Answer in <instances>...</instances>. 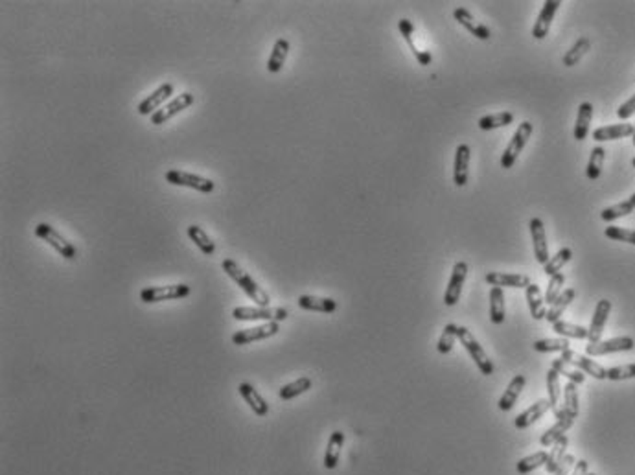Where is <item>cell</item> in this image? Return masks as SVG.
<instances>
[{
    "mask_svg": "<svg viewBox=\"0 0 635 475\" xmlns=\"http://www.w3.org/2000/svg\"><path fill=\"white\" fill-rule=\"evenodd\" d=\"M221 267H223L225 273H227V275H229L230 278L238 284V286H240L241 291L247 295L249 299L253 300V302H256L258 306H264V308L269 306L271 299H269V295H267V291H264V289L260 288L253 276L249 275L247 271L241 269L240 265L236 264L234 260H230V258L223 260Z\"/></svg>",
    "mask_w": 635,
    "mask_h": 475,
    "instance_id": "6da1fadb",
    "label": "cell"
},
{
    "mask_svg": "<svg viewBox=\"0 0 635 475\" xmlns=\"http://www.w3.org/2000/svg\"><path fill=\"white\" fill-rule=\"evenodd\" d=\"M457 335H459L462 346H464L466 350H468V354H470V358L475 361L477 369L481 370V374L482 376L494 374V370H495L494 363H492V359L488 358V354L484 352V348L479 345V341L475 339V335L471 334L470 330L466 328V326H459Z\"/></svg>",
    "mask_w": 635,
    "mask_h": 475,
    "instance_id": "7a4b0ae2",
    "label": "cell"
},
{
    "mask_svg": "<svg viewBox=\"0 0 635 475\" xmlns=\"http://www.w3.org/2000/svg\"><path fill=\"white\" fill-rule=\"evenodd\" d=\"M532 131H534V125L530 122L519 123L518 130L512 135L510 142H508V146H506L505 153H503V157H501V168H503V170H510L512 166L516 165L519 153L523 151L527 142H529V138L532 136Z\"/></svg>",
    "mask_w": 635,
    "mask_h": 475,
    "instance_id": "3957f363",
    "label": "cell"
},
{
    "mask_svg": "<svg viewBox=\"0 0 635 475\" xmlns=\"http://www.w3.org/2000/svg\"><path fill=\"white\" fill-rule=\"evenodd\" d=\"M192 293L188 284H171V286H149L140 291V300L146 304H157L164 300H179Z\"/></svg>",
    "mask_w": 635,
    "mask_h": 475,
    "instance_id": "277c9868",
    "label": "cell"
},
{
    "mask_svg": "<svg viewBox=\"0 0 635 475\" xmlns=\"http://www.w3.org/2000/svg\"><path fill=\"white\" fill-rule=\"evenodd\" d=\"M232 317L236 321H264V323H280L284 319H288V310L286 308H249V306H240L232 310Z\"/></svg>",
    "mask_w": 635,
    "mask_h": 475,
    "instance_id": "5b68a950",
    "label": "cell"
},
{
    "mask_svg": "<svg viewBox=\"0 0 635 475\" xmlns=\"http://www.w3.org/2000/svg\"><path fill=\"white\" fill-rule=\"evenodd\" d=\"M166 181L170 182V184H173V186L192 188V190L201 192V194H212L214 188H216V182L212 181V179H208V177L195 175V173H190V171L183 170L166 171Z\"/></svg>",
    "mask_w": 635,
    "mask_h": 475,
    "instance_id": "8992f818",
    "label": "cell"
},
{
    "mask_svg": "<svg viewBox=\"0 0 635 475\" xmlns=\"http://www.w3.org/2000/svg\"><path fill=\"white\" fill-rule=\"evenodd\" d=\"M36 236L39 240L47 241L48 245L55 249V251L63 256L65 260H76L77 256V249L72 245L71 241L63 238V236L59 234L58 230L53 229L52 225L48 223H39L36 227Z\"/></svg>",
    "mask_w": 635,
    "mask_h": 475,
    "instance_id": "52a82bcc",
    "label": "cell"
},
{
    "mask_svg": "<svg viewBox=\"0 0 635 475\" xmlns=\"http://www.w3.org/2000/svg\"><path fill=\"white\" fill-rule=\"evenodd\" d=\"M194 101H195V98L192 93L179 94V96H175L173 100L168 101L164 107H160L159 111L155 112L153 117H149V120H151L153 125H162V123H166L173 117H177L179 112H183L184 109H188L190 106H194Z\"/></svg>",
    "mask_w": 635,
    "mask_h": 475,
    "instance_id": "ba28073f",
    "label": "cell"
},
{
    "mask_svg": "<svg viewBox=\"0 0 635 475\" xmlns=\"http://www.w3.org/2000/svg\"><path fill=\"white\" fill-rule=\"evenodd\" d=\"M562 359L573 365V367H577L578 370H582L584 374L593 376L595 380H608V369H604L602 365L597 363L589 356H582V354L575 352V350L569 348V350L562 352Z\"/></svg>",
    "mask_w": 635,
    "mask_h": 475,
    "instance_id": "9c48e42d",
    "label": "cell"
},
{
    "mask_svg": "<svg viewBox=\"0 0 635 475\" xmlns=\"http://www.w3.org/2000/svg\"><path fill=\"white\" fill-rule=\"evenodd\" d=\"M173 90H175L173 83H162L160 87L155 88L153 93L138 103V107H136L138 114H142V117H153L160 107H164V101L173 94Z\"/></svg>",
    "mask_w": 635,
    "mask_h": 475,
    "instance_id": "30bf717a",
    "label": "cell"
},
{
    "mask_svg": "<svg viewBox=\"0 0 635 475\" xmlns=\"http://www.w3.org/2000/svg\"><path fill=\"white\" fill-rule=\"evenodd\" d=\"M278 332H280V324L278 323H264L258 324V326H253V328H245L236 332V334L232 335V343L238 346L249 345V343H254V341H264L269 339V337H275Z\"/></svg>",
    "mask_w": 635,
    "mask_h": 475,
    "instance_id": "8fae6325",
    "label": "cell"
},
{
    "mask_svg": "<svg viewBox=\"0 0 635 475\" xmlns=\"http://www.w3.org/2000/svg\"><path fill=\"white\" fill-rule=\"evenodd\" d=\"M635 346L634 339L624 335V337H613L608 341H599L595 345L586 346V354L589 358H599V356H606V354H615V352H628Z\"/></svg>",
    "mask_w": 635,
    "mask_h": 475,
    "instance_id": "7c38bea8",
    "label": "cell"
},
{
    "mask_svg": "<svg viewBox=\"0 0 635 475\" xmlns=\"http://www.w3.org/2000/svg\"><path fill=\"white\" fill-rule=\"evenodd\" d=\"M530 236H532V247H534V256L536 262L541 265H545L551 260L549 254V243H547V234H545V225L541 221L540 217H532L529 223Z\"/></svg>",
    "mask_w": 635,
    "mask_h": 475,
    "instance_id": "4fadbf2b",
    "label": "cell"
},
{
    "mask_svg": "<svg viewBox=\"0 0 635 475\" xmlns=\"http://www.w3.org/2000/svg\"><path fill=\"white\" fill-rule=\"evenodd\" d=\"M466 276H468V264L466 262H457L453 267L451 278L447 282L446 293H444V304L446 306H455L459 302L460 293H462V286H464Z\"/></svg>",
    "mask_w": 635,
    "mask_h": 475,
    "instance_id": "5bb4252c",
    "label": "cell"
},
{
    "mask_svg": "<svg viewBox=\"0 0 635 475\" xmlns=\"http://www.w3.org/2000/svg\"><path fill=\"white\" fill-rule=\"evenodd\" d=\"M486 284H490L492 288H529L532 280L529 275H521V273H499V271H492L486 273L484 276Z\"/></svg>",
    "mask_w": 635,
    "mask_h": 475,
    "instance_id": "9a60e30c",
    "label": "cell"
},
{
    "mask_svg": "<svg viewBox=\"0 0 635 475\" xmlns=\"http://www.w3.org/2000/svg\"><path fill=\"white\" fill-rule=\"evenodd\" d=\"M560 6H562L560 0H547V2L543 4L540 15L536 19L534 26H532V37H534L536 41H543V39L547 37L551 24H553L554 21V15H556Z\"/></svg>",
    "mask_w": 635,
    "mask_h": 475,
    "instance_id": "2e32d148",
    "label": "cell"
},
{
    "mask_svg": "<svg viewBox=\"0 0 635 475\" xmlns=\"http://www.w3.org/2000/svg\"><path fill=\"white\" fill-rule=\"evenodd\" d=\"M610 311H612V302H610V300L602 299L597 302L593 319H591V326L588 328L589 345H595V343H599L600 341L602 332H604V326H606L608 317H610Z\"/></svg>",
    "mask_w": 635,
    "mask_h": 475,
    "instance_id": "e0dca14e",
    "label": "cell"
},
{
    "mask_svg": "<svg viewBox=\"0 0 635 475\" xmlns=\"http://www.w3.org/2000/svg\"><path fill=\"white\" fill-rule=\"evenodd\" d=\"M470 158L471 149L468 144H459L455 151V165H453V182L459 188L468 184V175H470Z\"/></svg>",
    "mask_w": 635,
    "mask_h": 475,
    "instance_id": "ac0fdd59",
    "label": "cell"
},
{
    "mask_svg": "<svg viewBox=\"0 0 635 475\" xmlns=\"http://www.w3.org/2000/svg\"><path fill=\"white\" fill-rule=\"evenodd\" d=\"M573 424H575V417H571L569 413L562 407V411L556 415V424L551 426L545 433L541 435V439H540L541 446H545V448L553 446L556 440L562 439V437L569 431Z\"/></svg>",
    "mask_w": 635,
    "mask_h": 475,
    "instance_id": "d6986e66",
    "label": "cell"
},
{
    "mask_svg": "<svg viewBox=\"0 0 635 475\" xmlns=\"http://www.w3.org/2000/svg\"><path fill=\"white\" fill-rule=\"evenodd\" d=\"M453 17H455V21H457L460 26H464L471 36L477 37L479 41H488L490 37H492V32H490L488 26L477 23L475 19H473V15H471L466 8H455V10H453Z\"/></svg>",
    "mask_w": 635,
    "mask_h": 475,
    "instance_id": "ffe728a7",
    "label": "cell"
},
{
    "mask_svg": "<svg viewBox=\"0 0 635 475\" xmlns=\"http://www.w3.org/2000/svg\"><path fill=\"white\" fill-rule=\"evenodd\" d=\"M398 29H400V34L407 41L409 48H411L412 56L416 58L418 65H422V66L431 65L433 56H431L427 50H420V48L416 47V41H414V26H412L411 21H409V19H401L400 23H398Z\"/></svg>",
    "mask_w": 635,
    "mask_h": 475,
    "instance_id": "44dd1931",
    "label": "cell"
},
{
    "mask_svg": "<svg viewBox=\"0 0 635 475\" xmlns=\"http://www.w3.org/2000/svg\"><path fill=\"white\" fill-rule=\"evenodd\" d=\"M238 393L241 394V398L245 400V404L253 409V413L256 417H267V413H269V404L265 402L264 396L256 391V389L251 385V383L243 382L238 385Z\"/></svg>",
    "mask_w": 635,
    "mask_h": 475,
    "instance_id": "7402d4cb",
    "label": "cell"
},
{
    "mask_svg": "<svg viewBox=\"0 0 635 475\" xmlns=\"http://www.w3.org/2000/svg\"><path fill=\"white\" fill-rule=\"evenodd\" d=\"M634 135V123H613V125H604L599 130L593 131V141L595 142H608V141H619V138H626V136Z\"/></svg>",
    "mask_w": 635,
    "mask_h": 475,
    "instance_id": "603a6c76",
    "label": "cell"
},
{
    "mask_svg": "<svg viewBox=\"0 0 635 475\" xmlns=\"http://www.w3.org/2000/svg\"><path fill=\"white\" fill-rule=\"evenodd\" d=\"M549 409H551V402H549V398L538 400L536 404L530 405L529 409H525L521 415H518L516 420H514V424H516V428L518 429H527L529 426H532L536 420H540V418L543 417Z\"/></svg>",
    "mask_w": 635,
    "mask_h": 475,
    "instance_id": "cb8c5ba5",
    "label": "cell"
},
{
    "mask_svg": "<svg viewBox=\"0 0 635 475\" xmlns=\"http://www.w3.org/2000/svg\"><path fill=\"white\" fill-rule=\"evenodd\" d=\"M525 385H527V378H525L523 374L514 376V378L510 380V383H508L506 391L503 393V396H501L499 409L501 411H510L512 407L516 405V402H518L519 394L523 393Z\"/></svg>",
    "mask_w": 635,
    "mask_h": 475,
    "instance_id": "d4e9b609",
    "label": "cell"
},
{
    "mask_svg": "<svg viewBox=\"0 0 635 475\" xmlns=\"http://www.w3.org/2000/svg\"><path fill=\"white\" fill-rule=\"evenodd\" d=\"M591 120H593V103H589V101H582V103L578 106L577 123H575V131H573L575 141L582 142L588 138Z\"/></svg>",
    "mask_w": 635,
    "mask_h": 475,
    "instance_id": "484cf974",
    "label": "cell"
},
{
    "mask_svg": "<svg viewBox=\"0 0 635 475\" xmlns=\"http://www.w3.org/2000/svg\"><path fill=\"white\" fill-rule=\"evenodd\" d=\"M345 446V433L343 431H334L329 435L328 446H326V453H324V468L334 470L339 464L341 459V450Z\"/></svg>",
    "mask_w": 635,
    "mask_h": 475,
    "instance_id": "4316f807",
    "label": "cell"
},
{
    "mask_svg": "<svg viewBox=\"0 0 635 475\" xmlns=\"http://www.w3.org/2000/svg\"><path fill=\"white\" fill-rule=\"evenodd\" d=\"M299 306L302 310L319 311V313H334L337 310V302L328 297H313V295H300Z\"/></svg>",
    "mask_w": 635,
    "mask_h": 475,
    "instance_id": "83f0119b",
    "label": "cell"
},
{
    "mask_svg": "<svg viewBox=\"0 0 635 475\" xmlns=\"http://www.w3.org/2000/svg\"><path fill=\"white\" fill-rule=\"evenodd\" d=\"M289 48H291L289 47V41L284 39V37L275 41V47H273L269 59H267V72L277 74V72L282 71V66L286 65V59L289 56Z\"/></svg>",
    "mask_w": 635,
    "mask_h": 475,
    "instance_id": "f1b7e54d",
    "label": "cell"
},
{
    "mask_svg": "<svg viewBox=\"0 0 635 475\" xmlns=\"http://www.w3.org/2000/svg\"><path fill=\"white\" fill-rule=\"evenodd\" d=\"M525 297H527V302H529V310L532 319H536V321L545 319V315H547V310H545V297L541 295L540 288H538L536 284H530L529 288L525 289Z\"/></svg>",
    "mask_w": 635,
    "mask_h": 475,
    "instance_id": "f546056e",
    "label": "cell"
},
{
    "mask_svg": "<svg viewBox=\"0 0 635 475\" xmlns=\"http://www.w3.org/2000/svg\"><path fill=\"white\" fill-rule=\"evenodd\" d=\"M575 297H577V291H575V289H573V288L564 289V291H562V295H560L558 299L554 300L553 304H551V308L547 310V315H545V319H547L549 323L554 324L556 321H560V319H562V315H564V311L567 310V306H569L571 302L575 300Z\"/></svg>",
    "mask_w": 635,
    "mask_h": 475,
    "instance_id": "4dcf8cb0",
    "label": "cell"
},
{
    "mask_svg": "<svg viewBox=\"0 0 635 475\" xmlns=\"http://www.w3.org/2000/svg\"><path fill=\"white\" fill-rule=\"evenodd\" d=\"M635 210V192L630 195V199L623 201V203H617V205L606 206L604 210L600 212V219L602 221H606V223H612L615 219H621L624 216H630L632 212Z\"/></svg>",
    "mask_w": 635,
    "mask_h": 475,
    "instance_id": "1f68e13d",
    "label": "cell"
},
{
    "mask_svg": "<svg viewBox=\"0 0 635 475\" xmlns=\"http://www.w3.org/2000/svg\"><path fill=\"white\" fill-rule=\"evenodd\" d=\"M505 293L501 288L490 289V321L494 324L505 323Z\"/></svg>",
    "mask_w": 635,
    "mask_h": 475,
    "instance_id": "d6a6232c",
    "label": "cell"
},
{
    "mask_svg": "<svg viewBox=\"0 0 635 475\" xmlns=\"http://www.w3.org/2000/svg\"><path fill=\"white\" fill-rule=\"evenodd\" d=\"M567 446H569V439H567L565 435L560 440H556L553 446H551V453H549L547 463H545V470H547V474H554V472L560 468V464H562V461L565 459Z\"/></svg>",
    "mask_w": 635,
    "mask_h": 475,
    "instance_id": "836d02e7",
    "label": "cell"
},
{
    "mask_svg": "<svg viewBox=\"0 0 635 475\" xmlns=\"http://www.w3.org/2000/svg\"><path fill=\"white\" fill-rule=\"evenodd\" d=\"M188 236H190V240L194 241L195 247H197V249H199V251L203 252V254H206V256H212V254L216 252V243L212 241L210 236L206 234L205 230L201 229L199 225H190V227H188Z\"/></svg>",
    "mask_w": 635,
    "mask_h": 475,
    "instance_id": "e575fe53",
    "label": "cell"
},
{
    "mask_svg": "<svg viewBox=\"0 0 635 475\" xmlns=\"http://www.w3.org/2000/svg\"><path fill=\"white\" fill-rule=\"evenodd\" d=\"M512 122H514V114L508 111H503L479 118V123H477V125H479V130L482 131H492L499 130V127H506V125H510Z\"/></svg>",
    "mask_w": 635,
    "mask_h": 475,
    "instance_id": "d590c367",
    "label": "cell"
},
{
    "mask_svg": "<svg viewBox=\"0 0 635 475\" xmlns=\"http://www.w3.org/2000/svg\"><path fill=\"white\" fill-rule=\"evenodd\" d=\"M312 385H313L312 378L302 376V378H299V380H295V382L284 385V387L278 391V396L288 402V400H293V398H297V396H300V394L308 393V391L312 389Z\"/></svg>",
    "mask_w": 635,
    "mask_h": 475,
    "instance_id": "8d00e7d4",
    "label": "cell"
},
{
    "mask_svg": "<svg viewBox=\"0 0 635 475\" xmlns=\"http://www.w3.org/2000/svg\"><path fill=\"white\" fill-rule=\"evenodd\" d=\"M589 48H591V41H589V37H580L577 39V42L573 45V47L565 52L564 59H562V63L565 66H575L580 63V59L589 52Z\"/></svg>",
    "mask_w": 635,
    "mask_h": 475,
    "instance_id": "74e56055",
    "label": "cell"
},
{
    "mask_svg": "<svg viewBox=\"0 0 635 475\" xmlns=\"http://www.w3.org/2000/svg\"><path fill=\"white\" fill-rule=\"evenodd\" d=\"M547 393H549V402H551V411H553L554 417H556L560 411H562V407H560L562 385H560V374L554 369H549V372H547Z\"/></svg>",
    "mask_w": 635,
    "mask_h": 475,
    "instance_id": "f35d334b",
    "label": "cell"
},
{
    "mask_svg": "<svg viewBox=\"0 0 635 475\" xmlns=\"http://www.w3.org/2000/svg\"><path fill=\"white\" fill-rule=\"evenodd\" d=\"M604 158H606V149L602 146H595L589 155L588 168H586V175L589 181H597L602 173V166H604Z\"/></svg>",
    "mask_w": 635,
    "mask_h": 475,
    "instance_id": "ab89813d",
    "label": "cell"
},
{
    "mask_svg": "<svg viewBox=\"0 0 635 475\" xmlns=\"http://www.w3.org/2000/svg\"><path fill=\"white\" fill-rule=\"evenodd\" d=\"M553 330L558 335L565 337V339H588V328H584V326H578V324L567 323V321H556L553 324Z\"/></svg>",
    "mask_w": 635,
    "mask_h": 475,
    "instance_id": "60d3db41",
    "label": "cell"
},
{
    "mask_svg": "<svg viewBox=\"0 0 635 475\" xmlns=\"http://www.w3.org/2000/svg\"><path fill=\"white\" fill-rule=\"evenodd\" d=\"M551 369L556 370L560 376H565V378H567L569 382L575 383V385H580V383H584V380H586V374H584L582 370H578L577 367H573V365L564 361L562 358L554 359Z\"/></svg>",
    "mask_w": 635,
    "mask_h": 475,
    "instance_id": "b9f144b4",
    "label": "cell"
},
{
    "mask_svg": "<svg viewBox=\"0 0 635 475\" xmlns=\"http://www.w3.org/2000/svg\"><path fill=\"white\" fill-rule=\"evenodd\" d=\"M571 258H573V251H571L569 247H564V249H560V251L556 252L554 256H551V260H549L547 264L543 265V273H545V275H547L549 278H551V276H554L556 273H560V271H562V267H564V265L567 264V262H569Z\"/></svg>",
    "mask_w": 635,
    "mask_h": 475,
    "instance_id": "7bdbcfd3",
    "label": "cell"
},
{
    "mask_svg": "<svg viewBox=\"0 0 635 475\" xmlns=\"http://www.w3.org/2000/svg\"><path fill=\"white\" fill-rule=\"evenodd\" d=\"M534 350L540 354L565 352V350H569V341L565 339V337H556V339H540L534 343Z\"/></svg>",
    "mask_w": 635,
    "mask_h": 475,
    "instance_id": "ee69618b",
    "label": "cell"
},
{
    "mask_svg": "<svg viewBox=\"0 0 635 475\" xmlns=\"http://www.w3.org/2000/svg\"><path fill=\"white\" fill-rule=\"evenodd\" d=\"M547 457H549L547 452H538V453H534V455H529V457L521 459L516 468H518V472L521 475H527V474H530V472H534L536 468H540V466H545Z\"/></svg>",
    "mask_w": 635,
    "mask_h": 475,
    "instance_id": "f6af8a7d",
    "label": "cell"
},
{
    "mask_svg": "<svg viewBox=\"0 0 635 475\" xmlns=\"http://www.w3.org/2000/svg\"><path fill=\"white\" fill-rule=\"evenodd\" d=\"M457 332H459V326H457V324L447 323L446 326H444V332H442L440 339H438L436 350H438L440 354H444V356L451 352L453 345H455V339L459 337V335H457Z\"/></svg>",
    "mask_w": 635,
    "mask_h": 475,
    "instance_id": "bcb514c9",
    "label": "cell"
},
{
    "mask_svg": "<svg viewBox=\"0 0 635 475\" xmlns=\"http://www.w3.org/2000/svg\"><path fill=\"white\" fill-rule=\"evenodd\" d=\"M564 409L569 413L571 417H578V411H580V405H578V389L577 385L573 382H567L564 387Z\"/></svg>",
    "mask_w": 635,
    "mask_h": 475,
    "instance_id": "7dc6e473",
    "label": "cell"
},
{
    "mask_svg": "<svg viewBox=\"0 0 635 475\" xmlns=\"http://www.w3.org/2000/svg\"><path fill=\"white\" fill-rule=\"evenodd\" d=\"M564 286H565V276L562 275V273H556L554 276H551V280H549V286H547V293H545V302H547L549 306L553 304L554 300L558 299L560 295H562Z\"/></svg>",
    "mask_w": 635,
    "mask_h": 475,
    "instance_id": "c3c4849f",
    "label": "cell"
},
{
    "mask_svg": "<svg viewBox=\"0 0 635 475\" xmlns=\"http://www.w3.org/2000/svg\"><path fill=\"white\" fill-rule=\"evenodd\" d=\"M604 234H606V238H610V240L613 241H624V243L635 245V230L610 225V227H606V230H604Z\"/></svg>",
    "mask_w": 635,
    "mask_h": 475,
    "instance_id": "681fc988",
    "label": "cell"
},
{
    "mask_svg": "<svg viewBox=\"0 0 635 475\" xmlns=\"http://www.w3.org/2000/svg\"><path fill=\"white\" fill-rule=\"evenodd\" d=\"M630 378H635V363L608 369V380H612V382H623V380H630Z\"/></svg>",
    "mask_w": 635,
    "mask_h": 475,
    "instance_id": "f907efd6",
    "label": "cell"
},
{
    "mask_svg": "<svg viewBox=\"0 0 635 475\" xmlns=\"http://www.w3.org/2000/svg\"><path fill=\"white\" fill-rule=\"evenodd\" d=\"M634 114H635V94L630 98V100L624 101L623 106L617 109V117L621 118V120H628V118H632Z\"/></svg>",
    "mask_w": 635,
    "mask_h": 475,
    "instance_id": "816d5d0a",
    "label": "cell"
},
{
    "mask_svg": "<svg viewBox=\"0 0 635 475\" xmlns=\"http://www.w3.org/2000/svg\"><path fill=\"white\" fill-rule=\"evenodd\" d=\"M575 464H577V459L573 457V455H565V459L560 464V468L553 475H571V470L575 468Z\"/></svg>",
    "mask_w": 635,
    "mask_h": 475,
    "instance_id": "f5cc1de1",
    "label": "cell"
},
{
    "mask_svg": "<svg viewBox=\"0 0 635 475\" xmlns=\"http://www.w3.org/2000/svg\"><path fill=\"white\" fill-rule=\"evenodd\" d=\"M588 470H589L588 461H578V463L575 464V468H573V474L571 475H588Z\"/></svg>",
    "mask_w": 635,
    "mask_h": 475,
    "instance_id": "db71d44e",
    "label": "cell"
},
{
    "mask_svg": "<svg viewBox=\"0 0 635 475\" xmlns=\"http://www.w3.org/2000/svg\"><path fill=\"white\" fill-rule=\"evenodd\" d=\"M632 136H634V146H635V123H634V135Z\"/></svg>",
    "mask_w": 635,
    "mask_h": 475,
    "instance_id": "11a10c76",
    "label": "cell"
},
{
    "mask_svg": "<svg viewBox=\"0 0 635 475\" xmlns=\"http://www.w3.org/2000/svg\"><path fill=\"white\" fill-rule=\"evenodd\" d=\"M632 166H634V168H635V157H634V160H632Z\"/></svg>",
    "mask_w": 635,
    "mask_h": 475,
    "instance_id": "9f6ffc18",
    "label": "cell"
},
{
    "mask_svg": "<svg viewBox=\"0 0 635 475\" xmlns=\"http://www.w3.org/2000/svg\"><path fill=\"white\" fill-rule=\"evenodd\" d=\"M588 475H597V474H588Z\"/></svg>",
    "mask_w": 635,
    "mask_h": 475,
    "instance_id": "6f0895ef",
    "label": "cell"
}]
</instances>
